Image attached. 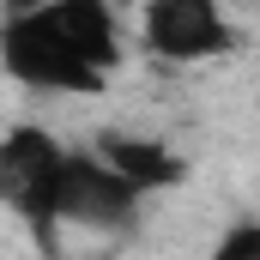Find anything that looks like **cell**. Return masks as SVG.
I'll return each instance as SVG.
<instances>
[{
    "mask_svg": "<svg viewBox=\"0 0 260 260\" xmlns=\"http://www.w3.org/2000/svg\"><path fill=\"white\" fill-rule=\"evenodd\" d=\"M121 61V24L109 0H43L0 24L6 79L55 97H91Z\"/></svg>",
    "mask_w": 260,
    "mask_h": 260,
    "instance_id": "1",
    "label": "cell"
},
{
    "mask_svg": "<svg viewBox=\"0 0 260 260\" xmlns=\"http://www.w3.org/2000/svg\"><path fill=\"white\" fill-rule=\"evenodd\" d=\"M67 145L43 127H12L0 139V206L37 230L55 224V188H61Z\"/></svg>",
    "mask_w": 260,
    "mask_h": 260,
    "instance_id": "2",
    "label": "cell"
},
{
    "mask_svg": "<svg viewBox=\"0 0 260 260\" xmlns=\"http://www.w3.org/2000/svg\"><path fill=\"white\" fill-rule=\"evenodd\" d=\"M139 37L157 61H218L230 55L236 30L218 0H139Z\"/></svg>",
    "mask_w": 260,
    "mask_h": 260,
    "instance_id": "3",
    "label": "cell"
},
{
    "mask_svg": "<svg viewBox=\"0 0 260 260\" xmlns=\"http://www.w3.org/2000/svg\"><path fill=\"white\" fill-rule=\"evenodd\" d=\"M139 188H133L121 170H109L97 151H67L61 164V188H55V224H85V230H121L139 206Z\"/></svg>",
    "mask_w": 260,
    "mask_h": 260,
    "instance_id": "4",
    "label": "cell"
},
{
    "mask_svg": "<svg viewBox=\"0 0 260 260\" xmlns=\"http://www.w3.org/2000/svg\"><path fill=\"white\" fill-rule=\"evenodd\" d=\"M97 157L109 170H121L139 194H157V188H176L188 176V164L164 145V139H145V133H103L97 139Z\"/></svg>",
    "mask_w": 260,
    "mask_h": 260,
    "instance_id": "5",
    "label": "cell"
},
{
    "mask_svg": "<svg viewBox=\"0 0 260 260\" xmlns=\"http://www.w3.org/2000/svg\"><path fill=\"white\" fill-rule=\"evenodd\" d=\"M224 260H260V224H236L224 242H218Z\"/></svg>",
    "mask_w": 260,
    "mask_h": 260,
    "instance_id": "6",
    "label": "cell"
}]
</instances>
